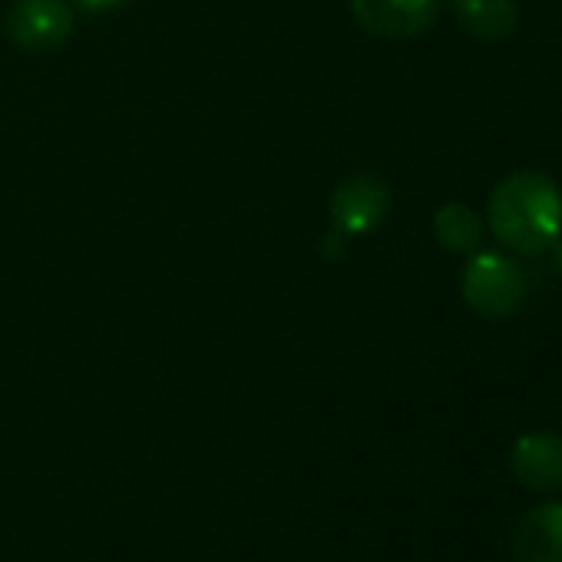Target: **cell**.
Here are the masks:
<instances>
[{"label":"cell","instance_id":"cell-1","mask_svg":"<svg viewBox=\"0 0 562 562\" xmlns=\"http://www.w3.org/2000/svg\"><path fill=\"white\" fill-rule=\"evenodd\" d=\"M486 222L503 248L536 258L562 232V189L539 169L509 172L490 192Z\"/></svg>","mask_w":562,"mask_h":562},{"label":"cell","instance_id":"cell-2","mask_svg":"<svg viewBox=\"0 0 562 562\" xmlns=\"http://www.w3.org/2000/svg\"><path fill=\"white\" fill-rule=\"evenodd\" d=\"M460 292L480 318L499 322L526 302V271L503 251H473L460 271Z\"/></svg>","mask_w":562,"mask_h":562},{"label":"cell","instance_id":"cell-3","mask_svg":"<svg viewBox=\"0 0 562 562\" xmlns=\"http://www.w3.org/2000/svg\"><path fill=\"white\" fill-rule=\"evenodd\" d=\"M391 205H394V195L381 176H374V172L348 176L331 192V225L338 235H345L351 241L358 235L381 228L391 215Z\"/></svg>","mask_w":562,"mask_h":562},{"label":"cell","instance_id":"cell-4","mask_svg":"<svg viewBox=\"0 0 562 562\" xmlns=\"http://www.w3.org/2000/svg\"><path fill=\"white\" fill-rule=\"evenodd\" d=\"M4 31L24 54H54L74 34V11L67 0H14Z\"/></svg>","mask_w":562,"mask_h":562},{"label":"cell","instance_id":"cell-5","mask_svg":"<svg viewBox=\"0 0 562 562\" xmlns=\"http://www.w3.org/2000/svg\"><path fill=\"white\" fill-rule=\"evenodd\" d=\"M355 21L384 41H411L434 27L440 0H348Z\"/></svg>","mask_w":562,"mask_h":562},{"label":"cell","instance_id":"cell-6","mask_svg":"<svg viewBox=\"0 0 562 562\" xmlns=\"http://www.w3.org/2000/svg\"><path fill=\"white\" fill-rule=\"evenodd\" d=\"M513 476L532 493L562 490V434L532 430L522 434L509 450Z\"/></svg>","mask_w":562,"mask_h":562},{"label":"cell","instance_id":"cell-7","mask_svg":"<svg viewBox=\"0 0 562 562\" xmlns=\"http://www.w3.org/2000/svg\"><path fill=\"white\" fill-rule=\"evenodd\" d=\"M509 546L516 562H562V503L529 509L513 526Z\"/></svg>","mask_w":562,"mask_h":562},{"label":"cell","instance_id":"cell-8","mask_svg":"<svg viewBox=\"0 0 562 562\" xmlns=\"http://www.w3.org/2000/svg\"><path fill=\"white\" fill-rule=\"evenodd\" d=\"M457 24L486 44L506 41L519 24V4L516 0H453Z\"/></svg>","mask_w":562,"mask_h":562},{"label":"cell","instance_id":"cell-9","mask_svg":"<svg viewBox=\"0 0 562 562\" xmlns=\"http://www.w3.org/2000/svg\"><path fill=\"white\" fill-rule=\"evenodd\" d=\"M434 238L453 255H473L483 245V218L467 202H447L434 212Z\"/></svg>","mask_w":562,"mask_h":562},{"label":"cell","instance_id":"cell-10","mask_svg":"<svg viewBox=\"0 0 562 562\" xmlns=\"http://www.w3.org/2000/svg\"><path fill=\"white\" fill-rule=\"evenodd\" d=\"M74 4L87 14H106V11H120L126 8L130 0H74Z\"/></svg>","mask_w":562,"mask_h":562},{"label":"cell","instance_id":"cell-11","mask_svg":"<svg viewBox=\"0 0 562 562\" xmlns=\"http://www.w3.org/2000/svg\"><path fill=\"white\" fill-rule=\"evenodd\" d=\"M546 251H549V258H552V268L562 274V232L549 241V248H546Z\"/></svg>","mask_w":562,"mask_h":562}]
</instances>
